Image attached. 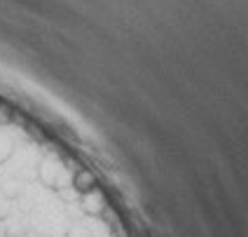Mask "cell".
Returning <instances> with one entry per match:
<instances>
[{
	"label": "cell",
	"mask_w": 248,
	"mask_h": 237,
	"mask_svg": "<svg viewBox=\"0 0 248 237\" xmlns=\"http://www.w3.org/2000/svg\"><path fill=\"white\" fill-rule=\"evenodd\" d=\"M40 181L47 186V188H52V190H61V188H66L70 183V174L68 169L63 167L56 157H45L40 162Z\"/></svg>",
	"instance_id": "1"
},
{
	"label": "cell",
	"mask_w": 248,
	"mask_h": 237,
	"mask_svg": "<svg viewBox=\"0 0 248 237\" xmlns=\"http://www.w3.org/2000/svg\"><path fill=\"white\" fill-rule=\"evenodd\" d=\"M82 209L87 211V214H92V216L101 214V211H103V200H101V195H96V193H89V195H84Z\"/></svg>",
	"instance_id": "2"
},
{
	"label": "cell",
	"mask_w": 248,
	"mask_h": 237,
	"mask_svg": "<svg viewBox=\"0 0 248 237\" xmlns=\"http://www.w3.org/2000/svg\"><path fill=\"white\" fill-rule=\"evenodd\" d=\"M14 153V143L12 139L5 134V132H0V165L5 162V160H10Z\"/></svg>",
	"instance_id": "3"
},
{
	"label": "cell",
	"mask_w": 248,
	"mask_h": 237,
	"mask_svg": "<svg viewBox=\"0 0 248 237\" xmlns=\"http://www.w3.org/2000/svg\"><path fill=\"white\" fill-rule=\"evenodd\" d=\"M0 188H2V195L10 197V200H12V197H19V195H21V183L14 181V179H5Z\"/></svg>",
	"instance_id": "4"
},
{
	"label": "cell",
	"mask_w": 248,
	"mask_h": 237,
	"mask_svg": "<svg viewBox=\"0 0 248 237\" xmlns=\"http://www.w3.org/2000/svg\"><path fill=\"white\" fill-rule=\"evenodd\" d=\"M92 186H94V179H92L89 171H80V174L75 176V188H78V190H82L84 193V190H89Z\"/></svg>",
	"instance_id": "5"
},
{
	"label": "cell",
	"mask_w": 248,
	"mask_h": 237,
	"mask_svg": "<svg viewBox=\"0 0 248 237\" xmlns=\"http://www.w3.org/2000/svg\"><path fill=\"white\" fill-rule=\"evenodd\" d=\"M66 237H92V233L87 228H82V225H75V228H70L66 233Z\"/></svg>",
	"instance_id": "6"
},
{
	"label": "cell",
	"mask_w": 248,
	"mask_h": 237,
	"mask_svg": "<svg viewBox=\"0 0 248 237\" xmlns=\"http://www.w3.org/2000/svg\"><path fill=\"white\" fill-rule=\"evenodd\" d=\"M7 214H10V207L7 204H0V219H5Z\"/></svg>",
	"instance_id": "7"
},
{
	"label": "cell",
	"mask_w": 248,
	"mask_h": 237,
	"mask_svg": "<svg viewBox=\"0 0 248 237\" xmlns=\"http://www.w3.org/2000/svg\"><path fill=\"white\" fill-rule=\"evenodd\" d=\"M31 237H47V235H40V233H38V235H31Z\"/></svg>",
	"instance_id": "8"
}]
</instances>
